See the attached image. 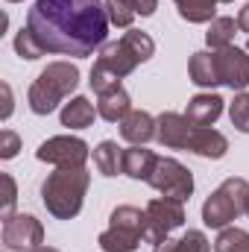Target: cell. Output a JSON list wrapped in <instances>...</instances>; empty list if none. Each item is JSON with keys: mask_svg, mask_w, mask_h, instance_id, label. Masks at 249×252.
I'll return each instance as SVG.
<instances>
[{"mask_svg": "<svg viewBox=\"0 0 249 252\" xmlns=\"http://www.w3.org/2000/svg\"><path fill=\"white\" fill-rule=\"evenodd\" d=\"M27 27L44 53L82 59L106 44L112 21L103 0H35Z\"/></svg>", "mask_w": 249, "mask_h": 252, "instance_id": "1", "label": "cell"}, {"mask_svg": "<svg viewBox=\"0 0 249 252\" xmlns=\"http://www.w3.org/2000/svg\"><path fill=\"white\" fill-rule=\"evenodd\" d=\"M156 56V41L144 30H126L118 41H106L100 47V56L91 67V91L103 94L109 88H118L121 79L129 76L135 67Z\"/></svg>", "mask_w": 249, "mask_h": 252, "instance_id": "2", "label": "cell"}, {"mask_svg": "<svg viewBox=\"0 0 249 252\" xmlns=\"http://www.w3.org/2000/svg\"><path fill=\"white\" fill-rule=\"evenodd\" d=\"M88 185L91 173L85 167H56L41 185V202L47 214H53L56 220H73L82 211Z\"/></svg>", "mask_w": 249, "mask_h": 252, "instance_id": "3", "label": "cell"}, {"mask_svg": "<svg viewBox=\"0 0 249 252\" xmlns=\"http://www.w3.org/2000/svg\"><path fill=\"white\" fill-rule=\"evenodd\" d=\"M79 85V67L70 62H50L30 85L27 91V103L35 115H53L56 106L64 97H70Z\"/></svg>", "mask_w": 249, "mask_h": 252, "instance_id": "4", "label": "cell"}, {"mask_svg": "<svg viewBox=\"0 0 249 252\" xmlns=\"http://www.w3.org/2000/svg\"><path fill=\"white\" fill-rule=\"evenodd\" d=\"M249 182L241 176H229L220 188L202 202V223L208 229H226L241 214H247Z\"/></svg>", "mask_w": 249, "mask_h": 252, "instance_id": "5", "label": "cell"}, {"mask_svg": "<svg viewBox=\"0 0 249 252\" xmlns=\"http://www.w3.org/2000/svg\"><path fill=\"white\" fill-rule=\"evenodd\" d=\"M147 214L135 205H118L109 217V229L97 238L103 252H135L144 241Z\"/></svg>", "mask_w": 249, "mask_h": 252, "instance_id": "6", "label": "cell"}, {"mask_svg": "<svg viewBox=\"0 0 249 252\" xmlns=\"http://www.w3.org/2000/svg\"><path fill=\"white\" fill-rule=\"evenodd\" d=\"M147 214V229H144V241L158 247L164 244L176 229L185 226V202L179 199H170V196H156L147 202L144 208Z\"/></svg>", "mask_w": 249, "mask_h": 252, "instance_id": "7", "label": "cell"}, {"mask_svg": "<svg viewBox=\"0 0 249 252\" xmlns=\"http://www.w3.org/2000/svg\"><path fill=\"white\" fill-rule=\"evenodd\" d=\"M150 185L158 190L161 196H170V199L185 202V199H190V193H193V176H190V170H187L182 161L161 158L158 156V164H156V170L150 176Z\"/></svg>", "mask_w": 249, "mask_h": 252, "instance_id": "8", "label": "cell"}, {"mask_svg": "<svg viewBox=\"0 0 249 252\" xmlns=\"http://www.w3.org/2000/svg\"><path fill=\"white\" fill-rule=\"evenodd\" d=\"M88 144L76 135H56V138H47L38 150H35V158L38 161H47L53 167H85L88 161Z\"/></svg>", "mask_w": 249, "mask_h": 252, "instance_id": "9", "label": "cell"}, {"mask_svg": "<svg viewBox=\"0 0 249 252\" xmlns=\"http://www.w3.org/2000/svg\"><path fill=\"white\" fill-rule=\"evenodd\" d=\"M3 247L9 252H32L44 247V226L32 214H12L3 220Z\"/></svg>", "mask_w": 249, "mask_h": 252, "instance_id": "10", "label": "cell"}, {"mask_svg": "<svg viewBox=\"0 0 249 252\" xmlns=\"http://www.w3.org/2000/svg\"><path fill=\"white\" fill-rule=\"evenodd\" d=\"M217 53V70H220V82L229 85L232 91H247L249 88V53L241 47H223L214 50Z\"/></svg>", "mask_w": 249, "mask_h": 252, "instance_id": "11", "label": "cell"}, {"mask_svg": "<svg viewBox=\"0 0 249 252\" xmlns=\"http://www.w3.org/2000/svg\"><path fill=\"white\" fill-rule=\"evenodd\" d=\"M185 150L202 156V158H223L229 153V138L211 126H190Z\"/></svg>", "mask_w": 249, "mask_h": 252, "instance_id": "12", "label": "cell"}, {"mask_svg": "<svg viewBox=\"0 0 249 252\" xmlns=\"http://www.w3.org/2000/svg\"><path fill=\"white\" fill-rule=\"evenodd\" d=\"M190 121L185 115H176V112H164L156 118V141L167 150H185L187 135H190Z\"/></svg>", "mask_w": 249, "mask_h": 252, "instance_id": "13", "label": "cell"}, {"mask_svg": "<svg viewBox=\"0 0 249 252\" xmlns=\"http://www.w3.org/2000/svg\"><path fill=\"white\" fill-rule=\"evenodd\" d=\"M223 97L220 94H193L187 100V109H185V118L190 121L193 126H214L217 118L223 115Z\"/></svg>", "mask_w": 249, "mask_h": 252, "instance_id": "14", "label": "cell"}, {"mask_svg": "<svg viewBox=\"0 0 249 252\" xmlns=\"http://www.w3.org/2000/svg\"><path fill=\"white\" fill-rule=\"evenodd\" d=\"M121 138L129 141L132 147H144L147 141L156 138V118L150 112L132 109L124 121H121Z\"/></svg>", "mask_w": 249, "mask_h": 252, "instance_id": "15", "label": "cell"}, {"mask_svg": "<svg viewBox=\"0 0 249 252\" xmlns=\"http://www.w3.org/2000/svg\"><path fill=\"white\" fill-rule=\"evenodd\" d=\"M187 76L193 85L199 88H214V85H223L220 82V70H217V53L214 50H199L190 56L187 62Z\"/></svg>", "mask_w": 249, "mask_h": 252, "instance_id": "16", "label": "cell"}, {"mask_svg": "<svg viewBox=\"0 0 249 252\" xmlns=\"http://www.w3.org/2000/svg\"><path fill=\"white\" fill-rule=\"evenodd\" d=\"M129 112H132V100H129V94L124 91V85L97 94V115H100L103 121H109V124H121Z\"/></svg>", "mask_w": 249, "mask_h": 252, "instance_id": "17", "label": "cell"}, {"mask_svg": "<svg viewBox=\"0 0 249 252\" xmlns=\"http://www.w3.org/2000/svg\"><path fill=\"white\" fill-rule=\"evenodd\" d=\"M156 164H158V156L153 150H147V147H129V150H124V173L129 179L150 182Z\"/></svg>", "mask_w": 249, "mask_h": 252, "instance_id": "18", "label": "cell"}, {"mask_svg": "<svg viewBox=\"0 0 249 252\" xmlns=\"http://www.w3.org/2000/svg\"><path fill=\"white\" fill-rule=\"evenodd\" d=\"M94 118H97V106L88 97H70V103H64L59 115L62 126L67 129H88L94 124Z\"/></svg>", "mask_w": 249, "mask_h": 252, "instance_id": "19", "label": "cell"}, {"mask_svg": "<svg viewBox=\"0 0 249 252\" xmlns=\"http://www.w3.org/2000/svg\"><path fill=\"white\" fill-rule=\"evenodd\" d=\"M238 18H229V15H217L211 24H208V32H205V44L211 50H223V47H232L235 44V35H238Z\"/></svg>", "mask_w": 249, "mask_h": 252, "instance_id": "20", "label": "cell"}, {"mask_svg": "<svg viewBox=\"0 0 249 252\" xmlns=\"http://www.w3.org/2000/svg\"><path fill=\"white\" fill-rule=\"evenodd\" d=\"M153 252H211V241L199 229H187L179 238H167L164 244L153 247Z\"/></svg>", "mask_w": 249, "mask_h": 252, "instance_id": "21", "label": "cell"}, {"mask_svg": "<svg viewBox=\"0 0 249 252\" xmlns=\"http://www.w3.org/2000/svg\"><path fill=\"white\" fill-rule=\"evenodd\" d=\"M94 167L103 176H118L124 173V150L115 141H100L94 147Z\"/></svg>", "mask_w": 249, "mask_h": 252, "instance_id": "22", "label": "cell"}, {"mask_svg": "<svg viewBox=\"0 0 249 252\" xmlns=\"http://www.w3.org/2000/svg\"><path fill=\"white\" fill-rule=\"evenodd\" d=\"M179 15L187 24H211L217 15V3H235V0H173Z\"/></svg>", "mask_w": 249, "mask_h": 252, "instance_id": "23", "label": "cell"}, {"mask_svg": "<svg viewBox=\"0 0 249 252\" xmlns=\"http://www.w3.org/2000/svg\"><path fill=\"white\" fill-rule=\"evenodd\" d=\"M214 252H249V232L238 229V226L220 229V235L214 241Z\"/></svg>", "mask_w": 249, "mask_h": 252, "instance_id": "24", "label": "cell"}, {"mask_svg": "<svg viewBox=\"0 0 249 252\" xmlns=\"http://www.w3.org/2000/svg\"><path fill=\"white\" fill-rule=\"evenodd\" d=\"M15 50H18V56H21V59H30V62H35V59L47 56V53H44V47L38 44V38L30 32V27H21V30H18V35H15Z\"/></svg>", "mask_w": 249, "mask_h": 252, "instance_id": "25", "label": "cell"}, {"mask_svg": "<svg viewBox=\"0 0 249 252\" xmlns=\"http://www.w3.org/2000/svg\"><path fill=\"white\" fill-rule=\"evenodd\" d=\"M229 118H232L235 129H241V132L249 135V91L235 94V100L229 103Z\"/></svg>", "mask_w": 249, "mask_h": 252, "instance_id": "26", "label": "cell"}, {"mask_svg": "<svg viewBox=\"0 0 249 252\" xmlns=\"http://www.w3.org/2000/svg\"><path fill=\"white\" fill-rule=\"evenodd\" d=\"M0 182H3V202H0V220H9V217L15 214V202H18V185H15V179H12L9 173H3V176H0Z\"/></svg>", "mask_w": 249, "mask_h": 252, "instance_id": "27", "label": "cell"}, {"mask_svg": "<svg viewBox=\"0 0 249 252\" xmlns=\"http://www.w3.org/2000/svg\"><path fill=\"white\" fill-rule=\"evenodd\" d=\"M18 150H21V138L12 129H3L0 132V158H15Z\"/></svg>", "mask_w": 249, "mask_h": 252, "instance_id": "28", "label": "cell"}, {"mask_svg": "<svg viewBox=\"0 0 249 252\" xmlns=\"http://www.w3.org/2000/svg\"><path fill=\"white\" fill-rule=\"evenodd\" d=\"M103 3H109V0H103ZM129 3H132V6H135V12H138V15H144V18H147V15H153V12L158 9V0H129Z\"/></svg>", "mask_w": 249, "mask_h": 252, "instance_id": "29", "label": "cell"}, {"mask_svg": "<svg viewBox=\"0 0 249 252\" xmlns=\"http://www.w3.org/2000/svg\"><path fill=\"white\" fill-rule=\"evenodd\" d=\"M0 91H3V112H0V118H3V121H9V115H12V88L3 82V85H0Z\"/></svg>", "mask_w": 249, "mask_h": 252, "instance_id": "30", "label": "cell"}, {"mask_svg": "<svg viewBox=\"0 0 249 252\" xmlns=\"http://www.w3.org/2000/svg\"><path fill=\"white\" fill-rule=\"evenodd\" d=\"M238 27H241V32L247 35V47H249V3L238 12Z\"/></svg>", "mask_w": 249, "mask_h": 252, "instance_id": "31", "label": "cell"}, {"mask_svg": "<svg viewBox=\"0 0 249 252\" xmlns=\"http://www.w3.org/2000/svg\"><path fill=\"white\" fill-rule=\"evenodd\" d=\"M32 252H59L56 247H38V250H32Z\"/></svg>", "mask_w": 249, "mask_h": 252, "instance_id": "32", "label": "cell"}, {"mask_svg": "<svg viewBox=\"0 0 249 252\" xmlns=\"http://www.w3.org/2000/svg\"><path fill=\"white\" fill-rule=\"evenodd\" d=\"M247 217H249V199H247Z\"/></svg>", "mask_w": 249, "mask_h": 252, "instance_id": "33", "label": "cell"}, {"mask_svg": "<svg viewBox=\"0 0 249 252\" xmlns=\"http://www.w3.org/2000/svg\"><path fill=\"white\" fill-rule=\"evenodd\" d=\"M6 3H21V0H6Z\"/></svg>", "mask_w": 249, "mask_h": 252, "instance_id": "34", "label": "cell"}]
</instances>
